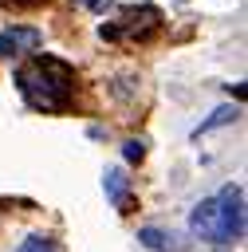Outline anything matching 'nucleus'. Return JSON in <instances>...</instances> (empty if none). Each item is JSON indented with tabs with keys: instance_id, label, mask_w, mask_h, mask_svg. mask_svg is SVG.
Segmentation results:
<instances>
[{
	"instance_id": "obj_10",
	"label": "nucleus",
	"mask_w": 248,
	"mask_h": 252,
	"mask_svg": "<svg viewBox=\"0 0 248 252\" xmlns=\"http://www.w3.org/2000/svg\"><path fill=\"white\" fill-rule=\"evenodd\" d=\"M122 154H126V161H142V158H146V142H142V138H138V142L130 138V142L122 146Z\"/></svg>"
},
{
	"instance_id": "obj_2",
	"label": "nucleus",
	"mask_w": 248,
	"mask_h": 252,
	"mask_svg": "<svg viewBox=\"0 0 248 252\" xmlns=\"http://www.w3.org/2000/svg\"><path fill=\"white\" fill-rule=\"evenodd\" d=\"M157 28H161V12L150 8V4H142V8H130V12H126L122 20H114V24H102L98 35H102V39H150Z\"/></svg>"
},
{
	"instance_id": "obj_11",
	"label": "nucleus",
	"mask_w": 248,
	"mask_h": 252,
	"mask_svg": "<svg viewBox=\"0 0 248 252\" xmlns=\"http://www.w3.org/2000/svg\"><path fill=\"white\" fill-rule=\"evenodd\" d=\"M4 8H12V12H31V8H43V4H51V0H0Z\"/></svg>"
},
{
	"instance_id": "obj_1",
	"label": "nucleus",
	"mask_w": 248,
	"mask_h": 252,
	"mask_svg": "<svg viewBox=\"0 0 248 252\" xmlns=\"http://www.w3.org/2000/svg\"><path fill=\"white\" fill-rule=\"evenodd\" d=\"M16 87H20L28 106L47 110V114H63V110L75 106L79 75L59 55H31L28 63L16 67Z\"/></svg>"
},
{
	"instance_id": "obj_3",
	"label": "nucleus",
	"mask_w": 248,
	"mask_h": 252,
	"mask_svg": "<svg viewBox=\"0 0 248 252\" xmlns=\"http://www.w3.org/2000/svg\"><path fill=\"white\" fill-rule=\"evenodd\" d=\"M217 205H220V228H224V240H244V189L240 185H224L217 193Z\"/></svg>"
},
{
	"instance_id": "obj_9",
	"label": "nucleus",
	"mask_w": 248,
	"mask_h": 252,
	"mask_svg": "<svg viewBox=\"0 0 248 252\" xmlns=\"http://www.w3.org/2000/svg\"><path fill=\"white\" fill-rule=\"evenodd\" d=\"M20 252H59V248H55L51 236H39V232H35V236H28V240L20 244Z\"/></svg>"
},
{
	"instance_id": "obj_4",
	"label": "nucleus",
	"mask_w": 248,
	"mask_h": 252,
	"mask_svg": "<svg viewBox=\"0 0 248 252\" xmlns=\"http://www.w3.org/2000/svg\"><path fill=\"white\" fill-rule=\"evenodd\" d=\"M189 224H193L197 236H205V240H213V244H228V240H224V228H220V205H217V197L193 205Z\"/></svg>"
},
{
	"instance_id": "obj_6",
	"label": "nucleus",
	"mask_w": 248,
	"mask_h": 252,
	"mask_svg": "<svg viewBox=\"0 0 248 252\" xmlns=\"http://www.w3.org/2000/svg\"><path fill=\"white\" fill-rule=\"evenodd\" d=\"M102 189H106V201H110L114 209H130V197H126V173H122V169H106Z\"/></svg>"
},
{
	"instance_id": "obj_12",
	"label": "nucleus",
	"mask_w": 248,
	"mask_h": 252,
	"mask_svg": "<svg viewBox=\"0 0 248 252\" xmlns=\"http://www.w3.org/2000/svg\"><path fill=\"white\" fill-rule=\"evenodd\" d=\"M83 4H87V8H91V12H98V16H102V12H106V8H110V0H83Z\"/></svg>"
},
{
	"instance_id": "obj_8",
	"label": "nucleus",
	"mask_w": 248,
	"mask_h": 252,
	"mask_svg": "<svg viewBox=\"0 0 248 252\" xmlns=\"http://www.w3.org/2000/svg\"><path fill=\"white\" fill-rule=\"evenodd\" d=\"M138 240H142V244H150L154 252H169V248H173V240H169L161 228H142V232H138Z\"/></svg>"
},
{
	"instance_id": "obj_5",
	"label": "nucleus",
	"mask_w": 248,
	"mask_h": 252,
	"mask_svg": "<svg viewBox=\"0 0 248 252\" xmlns=\"http://www.w3.org/2000/svg\"><path fill=\"white\" fill-rule=\"evenodd\" d=\"M39 43H43L39 28H20V24H12V28L0 32V59H12V55H24V51H35Z\"/></svg>"
},
{
	"instance_id": "obj_7",
	"label": "nucleus",
	"mask_w": 248,
	"mask_h": 252,
	"mask_svg": "<svg viewBox=\"0 0 248 252\" xmlns=\"http://www.w3.org/2000/svg\"><path fill=\"white\" fill-rule=\"evenodd\" d=\"M232 118H240V106H217V110H213V118H209V122H201V126L193 130V138H201V134H209V130H217V126H228Z\"/></svg>"
}]
</instances>
